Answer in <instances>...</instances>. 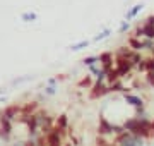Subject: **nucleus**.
Returning a JSON list of instances; mask_svg holds the SVG:
<instances>
[{
	"instance_id": "f257e3e1",
	"label": "nucleus",
	"mask_w": 154,
	"mask_h": 146,
	"mask_svg": "<svg viewBox=\"0 0 154 146\" xmlns=\"http://www.w3.org/2000/svg\"><path fill=\"white\" fill-rule=\"evenodd\" d=\"M115 69L118 71L122 79L125 78H132V72H134V65L132 62L128 60V59H122V57H115Z\"/></svg>"
},
{
	"instance_id": "f03ea898",
	"label": "nucleus",
	"mask_w": 154,
	"mask_h": 146,
	"mask_svg": "<svg viewBox=\"0 0 154 146\" xmlns=\"http://www.w3.org/2000/svg\"><path fill=\"white\" fill-rule=\"evenodd\" d=\"M132 136H137L140 139H151V120L147 117H139L137 129L132 132Z\"/></svg>"
},
{
	"instance_id": "7ed1b4c3",
	"label": "nucleus",
	"mask_w": 154,
	"mask_h": 146,
	"mask_svg": "<svg viewBox=\"0 0 154 146\" xmlns=\"http://www.w3.org/2000/svg\"><path fill=\"white\" fill-rule=\"evenodd\" d=\"M110 95V88L106 83H101V81H94L93 88L89 90V100H99L103 96Z\"/></svg>"
},
{
	"instance_id": "20e7f679",
	"label": "nucleus",
	"mask_w": 154,
	"mask_h": 146,
	"mask_svg": "<svg viewBox=\"0 0 154 146\" xmlns=\"http://www.w3.org/2000/svg\"><path fill=\"white\" fill-rule=\"evenodd\" d=\"M123 100H125L130 107L135 108V112H137L135 117H139V115H142L144 113V100L140 98V96L132 95V93H123Z\"/></svg>"
},
{
	"instance_id": "39448f33",
	"label": "nucleus",
	"mask_w": 154,
	"mask_h": 146,
	"mask_svg": "<svg viewBox=\"0 0 154 146\" xmlns=\"http://www.w3.org/2000/svg\"><path fill=\"white\" fill-rule=\"evenodd\" d=\"M98 59H99V67L105 72H108V71H111L115 67V53L113 52H101L98 55Z\"/></svg>"
},
{
	"instance_id": "423d86ee",
	"label": "nucleus",
	"mask_w": 154,
	"mask_h": 146,
	"mask_svg": "<svg viewBox=\"0 0 154 146\" xmlns=\"http://www.w3.org/2000/svg\"><path fill=\"white\" fill-rule=\"evenodd\" d=\"M113 125L115 124H111L108 119L105 117V115H99V122H98V136H103V138H106V136L113 134Z\"/></svg>"
},
{
	"instance_id": "0eeeda50",
	"label": "nucleus",
	"mask_w": 154,
	"mask_h": 146,
	"mask_svg": "<svg viewBox=\"0 0 154 146\" xmlns=\"http://www.w3.org/2000/svg\"><path fill=\"white\" fill-rule=\"evenodd\" d=\"M45 139H46V146H63V139L58 134V127L57 125H53V129L45 136Z\"/></svg>"
},
{
	"instance_id": "6e6552de",
	"label": "nucleus",
	"mask_w": 154,
	"mask_h": 146,
	"mask_svg": "<svg viewBox=\"0 0 154 146\" xmlns=\"http://www.w3.org/2000/svg\"><path fill=\"white\" fill-rule=\"evenodd\" d=\"M127 46H128L130 50H134V52H142V50H146V46H144V41H142V40L135 38V36H132V34L127 38Z\"/></svg>"
},
{
	"instance_id": "1a4fd4ad",
	"label": "nucleus",
	"mask_w": 154,
	"mask_h": 146,
	"mask_svg": "<svg viewBox=\"0 0 154 146\" xmlns=\"http://www.w3.org/2000/svg\"><path fill=\"white\" fill-rule=\"evenodd\" d=\"M93 84H94L93 76H91V74H86L84 78L79 79V83H77V88H79V90H91V88H93Z\"/></svg>"
},
{
	"instance_id": "9d476101",
	"label": "nucleus",
	"mask_w": 154,
	"mask_h": 146,
	"mask_svg": "<svg viewBox=\"0 0 154 146\" xmlns=\"http://www.w3.org/2000/svg\"><path fill=\"white\" fill-rule=\"evenodd\" d=\"M137 125H139V117H130V119H127L125 122L122 124V127H123L127 132H130V134L137 129Z\"/></svg>"
},
{
	"instance_id": "9b49d317",
	"label": "nucleus",
	"mask_w": 154,
	"mask_h": 146,
	"mask_svg": "<svg viewBox=\"0 0 154 146\" xmlns=\"http://www.w3.org/2000/svg\"><path fill=\"white\" fill-rule=\"evenodd\" d=\"M19 113H21V107H17V105H11V107H7L5 110H4L2 117H4V119H9V120H12V119L17 117Z\"/></svg>"
},
{
	"instance_id": "f8f14e48",
	"label": "nucleus",
	"mask_w": 154,
	"mask_h": 146,
	"mask_svg": "<svg viewBox=\"0 0 154 146\" xmlns=\"http://www.w3.org/2000/svg\"><path fill=\"white\" fill-rule=\"evenodd\" d=\"M120 74H118V71H116L115 67L111 69V71H108L106 72V84L110 86V84H113V83H116V81H120Z\"/></svg>"
},
{
	"instance_id": "ddd939ff",
	"label": "nucleus",
	"mask_w": 154,
	"mask_h": 146,
	"mask_svg": "<svg viewBox=\"0 0 154 146\" xmlns=\"http://www.w3.org/2000/svg\"><path fill=\"white\" fill-rule=\"evenodd\" d=\"M144 141L140 139V138H137V136H130L128 139H123L118 146H142Z\"/></svg>"
},
{
	"instance_id": "4468645a",
	"label": "nucleus",
	"mask_w": 154,
	"mask_h": 146,
	"mask_svg": "<svg viewBox=\"0 0 154 146\" xmlns=\"http://www.w3.org/2000/svg\"><path fill=\"white\" fill-rule=\"evenodd\" d=\"M55 125L60 127V129H69V115L67 113H62L55 119Z\"/></svg>"
},
{
	"instance_id": "2eb2a0df",
	"label": "nucleus",
	"mask_w": 154,
	"mask_h": 146,
	"mask_svg": "<svg viewBox=\"0 0 154 146\" xmlns=\"http://www.w3.org/2000/svg\"><path fill=\"white\" fill-rule=\"evenodd\" d=\"M128 60L132 62L134 67H137L139 64L144 60V57H142V53H140V52H134V50H132V53H130V57H128Z\"/></svg>"
},
{
	"instance_id": "dca6fc26",
	"label": "nucleus",
	"mask_w": 154,
	"mask_h": 146,
	"mask_svg": "<svg viewBox=\"0 0 154 146\" xmlns=\"http://www.w3.org/2000/svg\"><path fill=\"white\" fill-rule=\"evenodd\" d=\"M130 53H132V50H130V48H128V46H120V48H118V50L115 52V57H122V59H128V57H130Z\"/></svg>"
},
{
	"instance_id": "f3484780",
	"label": "nucleus",
	"mask_w": 154,
	"mask_h": 146,
	"mask_svg": "<svg viewBox=\"0 0 154 146\" xmlns=\"http://www.w3.org/2000/svg\"><path fill=\"white\" fill-rule=\"evenodd\" d=\"M142 11V4H137V5H134L132 9H130V11L127 12V21H132L134 17L137 16L139 12Z\"/></svg>"
},
{
	"instance_id": "a211bd4d",
	"label": "nucleus",
	"mask_w": 154,
	"mask_h": 146,
	"mask_svg": "<svg viewBox=\"0 0 154 146\" xmlns=\"http://www.w3.org/2000/svg\"><path fill=\"white\" fill-rule=\"evenodd\" d=\"M142 31H144V38L146 40H154V28L152 26H147V24L142 23Z\"/></svg>"
},
{
	"instance_id": "6ab92c4d",
	"label": "nucleus",
	"mask_w": 154,
	"mask_h": 146,
	"mask_svg": "<svg viewBox=\"0 0 154 146\" xmlns=\"http://www.w3.org/2000/svg\"><path fill=\"white\" fill-rule=\"evenodd\" d=\"M84 65H88V67H91V65H96L99 62V59H98V55H91V57H86L84 59Z\"/></svg>"
},
{
	"instance_id": "aec40b11",
	"label": "nucleus",
	"mask_w": 154,
	"mask_h": 146,
	"mask_svg": "<svg viewBox=\"0 0 154 146\" xmlns=\"http://www.w3.org/2000/svg\"><path fill=\"white\" fill-rule=\"evenodd\" d=\"M89 40H82V41H79V43H75V45H72V50L77 52V50H82V48H88L89 46Z\"/></svg>"
},
{
	"instance_id": "412c9836",
	"label": "nucleus",
	"mask_w": 154,
	"mask_h": 146,
	"mask_svg": "<svg viewBox=\"0 0 154 146\" xmlns=\"http://www.w3.org/2000/svg\"><path fill=\"white\" fill-rule=\"evenodd\" d=\"M144 81H146V84H147V86L154 88V71H149V72H146V76H144Z\"/></svg>"
},
{
	"instance_id": "4be33fe9",
	"label": "nucleus",
	"mask_w": 154,
	"mask_h": 146,
	"mask_svg": "<svg viewBox=\"0 0 154 146\" xmlns=\"http://www.w3.org/2000/svg\"><path fill=\"white\" fill-rule=\"evenodd\" d=\"M110 34H111V31H110V29H103V31H101L99 34H96V36H94V41H101V40L108 38Z\"/></svg>"
},
{
	"instance_id": "5701e85b",
	"label": "nucleus",
	"mask_w": 154,
	"mask_h": 146,
	"mask_svg": "<svg viewBox=\"0 0 154 146\" xmlns=\"http://www.w3.org/2000/svg\"><path fill=\"white\" fill-rule=\"evenodd\" d=\"M135 71H137V72H144V74L147 72V62H146V57H144V60L135 67Z\"/></svg>"
},
{
	"instance_id": "b1692460",
	"label": "nucleus",
	"mask_w": 154,
	"mask_h": 146,
	"mask_svg": "<svg viewBox=\"0 0 154 146\" xmlns=\"http://www.w3.org/2000/svg\"><path fill=\"white\" fill-rule=\"evenodd\" d=\"M128 29H130V23H128V21H123V23L120 24V28H118V33L123 34V33H127Z\"/></svg>"
},
{
	"instance_id": "393cba45",
	"label": "nucleus",
	"mask_w": 154,
	"mask_h": 146,
	"mask_svg": "<svg viewBox=\"0 0 154 146\" xmlns=\"http://www.w3.org/2000/svg\"><path fill=\"white\" fill-rule=\"evenodd\" d=\"M96 146H110V141H106V138H103V136H98L96 138Z\"/></svg>"
},
{
	"instance_id": "a878e982",
	"label": "nucleus",
	"mask_w": 154,
	"mask_h": 146,
	"mask_svg": "<svg viewBox=\"0 0 154 146\" xmlns=\"http://www.w3.org/2000/svg\"><path fill=\"white\" fill-rule=\"evenodd\" d=\"M146 62H147V72L149 71H154V55L146 57Z\"/></svg>"
},
{
	"instance_id": "bb28decb",
	"label": "nucleus",
	"mask_w": 154,
	"mask_h": 146,
	"mask_svg": "<svg viewBox=\"0 0 154 146\" xmlns=\"http://www.w3.org/2000/svg\"><path fill=\"white\" fill-rule=\"evenodd\" d=\"M144 24H147V26H152V28H154V14H152V16H149L147 19L144 21Z\"/></svg>"
},
{
	"instance_id": "cd10ccee",
	"label": "nucleus",
	"mask_w": 154,
	"mask_h": 146,
	"mask_svg": "<svg viewBox=\"0 0 154 146\" xmlns=\"http://www.w3.org/2000/svg\"><path fill=\"white\" fill-rule=\"evenodd\" d=\"M34 17H36L34 14H24V19H28V21H33Z\"/></svg>"
},
{
	"instance_id": "c85d7f7f",
	"label": "nucleus",
	"mask_w": 154,
	"mask_h": 146,
	"mask_svg": "<svg viewBox=\"0 0 154 146\" xmlns=\"http://www.w3.org/2000/svg\"><path fill=\"white\" fill-rule=\"evenodd\" d=\"M151 139H154V120H151Z\"/></svg>"
},
{
	"instance_id": "c756f323",
	"label": "nucleus",
	"mask_w": 154,
	"mask_h": 146,
	"mask_svg": "<svg viewBox=\"0 0 154 146\" xmlns=\"http://www.w3.org/2000/svg\"><path fill=\"white\" fill-rule=\"evenodd\" d=\"M140 86V81L139 79H134V83H132V88H139Z\"/></svg>"
},
{
	"instance_id": "7c9ffc66",
	"label": "nucleus",
	"mask_w": 154,
	"mask_h": 146,
	"mask_svg": "<svg viewBox=\"0 0 154 146\" xmlns=\"http://www.w3.org/2000/svg\"><path fill=\"white\" fill-rule=\"evenodd\" d=\"M46 93H48V95H53V93H55V88H46Z\"/></svg>"
},
{
	"instance_id": "2f4dec72",
	"label": "nucleus",
	"mask_w": 154,
	"mask_h": 146,
	"mask_svg": "<svg viewBox=\"0 0 154 146\" xmlns=\"http://www.w3.org/2000/svg\"><path fill=\"white\" fill-rule=\"evenodd\" d=\"M63 146H72L70 143H63Z\"/></svg>"
},
{
	"instance_id": "473e14b6",
	"label": "nucleus",
	"mask_w": 154,
	"mask_h": 146,
	"mask_svg": "<svg viewBox=\"0 0 154 146\" xmlns=\"http://www.w3.org/2000/svg\"><path fill=\"white\" fill-rule=\"evenodd\" d=\"M110 146H118V144H115V143H110Z\"/></svg>"
}]
</instances>
